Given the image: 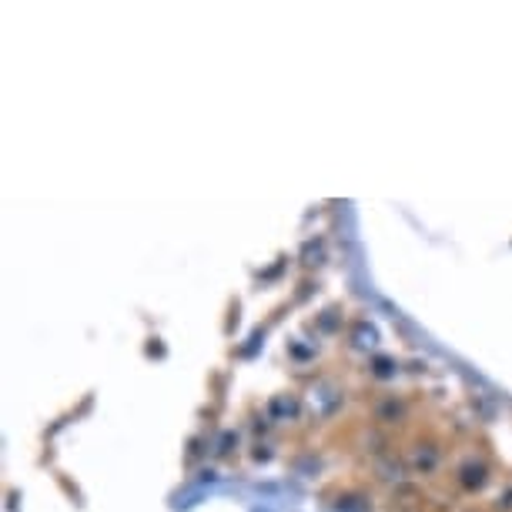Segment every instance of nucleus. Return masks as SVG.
<instances>
[{
    "label": "nucleus",
    "instance_id": "1",
    "mask_svg": "<svg viewBox=\"0 0 512 512\" xmlns=\"http://www.w3.org/2000/svg\"><path fill=\"white\" fill-rule=\"evenodd\" d=\"M459 482H462V489H469V492L482 489V486H486V482H489V469H486V462L469 459L466 466L459 469Z\"/></svg>",
    "mask_w": 512,
    "mask_h": 512
},
{
    "label": "nucleus",
    "instance_id": "3",
    "mask_svg": "<svg viewBox=\"0 0 512 512\" xmlns=\"http://www.w3.org/2000/svg\"><path fill=\"white\" fill-rule=\"evenodd\" d=\"M372 365H375V375H379V379H392V375H395V362L392 359H375Z\"/></svg>",
    "mask_w": 512,
    "mask_h": 512
},
{
    "label": "nucleus",
    "instance_id": "2",
    "mask_svg": "<svg viewBox=\"0 0 512 512\" xmlns=\"http://www.w3.org/2000/svg\"><path fill=\"white\" fill-rule=\"evenodd\" d=\"M295 412H298V402L295 399H285V395H282V399L272 402V415H295Z\"/></svg>",
    "mask_w": 512,
    "mask_h": 512
}]
</instances>
